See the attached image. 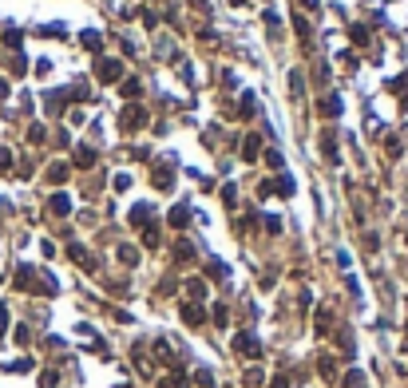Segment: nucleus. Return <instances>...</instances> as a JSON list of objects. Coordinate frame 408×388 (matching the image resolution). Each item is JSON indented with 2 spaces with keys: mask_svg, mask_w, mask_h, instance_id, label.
Here are the masks:
<instances>
[{
  "mask_svg": "<svg viewBox=\"0 0 408 388\" xmlns=\"http://www.w3.org/2000/svg\"><path fill=\"white\" fill-rule=\"evenodd\" d=\"M234 349H238V353H242V357H262V344L254 341V337H250V333H242V337H238V341H234Z\"/></svg>",
  "mask_w": 408,
  "mask_h": 388,
  "instance_id": "obj_1",
  "label": "nucleus"
},
{
  "mask_svg": "<svg viewBox=\"0 0 408 388\" xmlns=\"http://www.w3.org/2000/svg\"><path fill=\"white\" fill-rule=\"evenodd\" d=\"M119 60H99V79H107V83H115L119 79Z\"/></svg>",
  "mask_w": 408,
  "mask_h": 388,
  "instance_id": "obj_2",
  "label": "nucleus"
},
{
  "mask_svg": "<svg viewBox=\"0 0 408 388\" xmlns=\"http://www.w3.org/2000/svg\"><path fill=\"white\" fill-rule=\"evenodd\" d=\"M202 305H195V301H186V305H182V321H186V325H202Z\"/></svg>",
  "mask_w": 408,
  "mask_h": 388,
  "instance_id": "obj_3",
  "label": "nucleus"
},
{
  "mask_svg": "<svg viewBox=\"0 0 408 388\" xmlns=\"http://www.w3.org/2000/svg\"><path fill=\"white\" fill-rule=\"evenodd\" d=\"M341 111V95H325L321 99V115H337Z\"/></svg>",
  "mask_w": 408,
  "mask_h": 388,
  "instance_id": "obj_4",
  "label": "nucleus"
},
{
  "mask_svg": "<svg viewBox=\"0 0 408 388\" xmlns=\"http://www.w3.org/2000/svg\"><path fill=\"white\" fill-rule=\"evenodd\" d=\"M257 143H262L257 135H246V139H242V155H246V159H257Z\"/></svg>",
  "mask_w": 408,
  "mask_h": 388,
  "instance_id": "obj_5",
  "label": "nucleus"
},
{
  "mask_svg": "<svg viewBox=\"0 0 408 388\" xmlns=\"http://www.w3.org/2000/svg\"><path fill=\"white\" fill-rule=\"evenodd\" d=\"M72 202H68V194H52V214H68Z\"/></svg>",
  "mask_w": 408,
  "mask_h": 388,
  "instance_id": "obj_6",
  "label": "nucleus"
},
{
  "mask_svg": "<svg viewBox=\"0 0 408 388\" xmlns=\"http://www.w3.org/2000/svg\"><path fill=\"white\" fill-rule=\"evenodd\" d=\"M341 388H364V373H345V380H341Z\"/></svg>",
  "mask_w": 408,
  "mask_h": 388,
  "instance_id": "obj_7",
  "label": "nucleus"
},
{
  "mask_svg": "<svg viewBox=\"0 0 408 388\" xmlns=\"http://www.w3.org/2000/svg\"><path fill=\"white\" fill-rule=\"evenodd\" d=\"M143 123V111L139 107H127V115H123V127H139Z\"/></svg>",
  "mask_w": 408,
  "mask_h": 388,
  "instance_id": "obj_8",
  "label": "nucleus"
},
{
  "mask_svg": "<svg viewBox=\"0 0 408 388\" xmlns=\"http://www.w3.org/2000/svg\"><path fill=\"white\" fill-rule=\"evenodd\" d=\"M48 179H52V182H63V179H68V166H63V163H52V166H48Z\"/></svg>",
  "mask_w": 408,
  "mask_h": 388,
  "instance_id": "obj_9",
  "label": "nucleus"
},
{
  "mask_svg": "<svg viewBox=\"0 0 408 388\" xmlns=\"http://www.w3.org/2000/svg\"><path fill=\"white\" fill-rule=\"evenodd\" d=\"M147 218H151V210H147L143 202H139V206L131 210V222H135V226H147Z\"/></svg>",
  "mask_w": 408,
  "mask_h": 388,
  "instance_id": "obj_10",
  "label": "nucleus"
},
{
  "mask_svg": "<svg viewBox=\"0 0 408 388\" xmlns=\"http://www.w3.org/2000/svg\"><path fill=\"white\" fill-rule=\"evenodd\" d=\"M123 95H127V99L143 95V83H139V79H127V83H123Z\"/></svg>",
  "mask_w": 408,
  "mask_h": 388,
  "instance_id": "obj_11",
  "label": "nucleus"
},
{
  "mask_svg": "<svg viewBox=\"0 0 408 388\" xmlns=\"http://www.w3.org/2000/svg\"><path fill=\"white\" fill-rule=\"evenodd\" d=\"M119 262H123V266H135V262H139V254L131 250V246H119Z\"/></svg>",
  "mask_w": 408,
  "mask_h": 388,
  "instance_id": "obj_12",
  "label": "nucleus"
},
{
  "mask_svg": "<svg viewBox=\"0 0 408 388\" xmlns=\"http://www.w3.org/2000/svg\"><path fill=\"white\" fill-rule=\"evenodd\" d=\"M186 293H190V297H202V293H206V285L195 277V282H186Z\"/></svg>",
  "mask_w": 408,
  "mask_h": 388,
  "instance_id": "obj_13",
  "label": "nucleus"
},
{
  "mask_svg": "<svg viewBox=\"0 0 408 388\" xmlns=\"http://www.w3.org/2000/svg\"><path fill=\"white\" fill-rule=\"evenodd\" d=\"M195 380H198L202 388H210V384H214V373H210V369H198V376H195Z\"/></svg>",
  "mask_w": 408,
  "mask_h": 388,
  "instance_id": "obj_14",
  "label": "nucleus"
},
{
  "mask_svg": "<svg viewBox=\"0 0 408 388\" xmlns=\"http://www.w3.org/2000/svg\"><path fill=\"white\" fill-rule=\"evenodd\" d=\"M76 159H79V166H91V163H95V150H88V147H83V150L76 155Z\"/></svg>",
  "mask_w": 408,
  "mask_h": 388,
  "instance_id": "obj_15",
  "label": "nucleus"
},
{
  "mask_svg": "<svg viewBox=\"0 0 408 388\" xmlns=\"http://www.w3.org/2000/svg\"><path fill=\"white\" fill-rule=\"evenodd\" d=\"M317 369H321V376H333V373H337V369H333V357H321Z\"/></svg>",
  "mask_w": 408,
  "mask_h": 388,
  "instance_id": "obj_16",
  "label": "nucleus"
},
{
  "mask_svg": "<svg viewBox=\"0 0 408 388\" xmlns=\"http://www.w3.org/2000/svg\"><path fill=\"white\" fill-rule=\"evenodd\" d=\"M262 384V373H257V369H250V373H246V388H257Z\"/></svg>",
  "mask_w": 408,
  "mask_h": 388,
  "instance_id": "obj_17",
  "label": "nucleus"
},
{
  "mask_svg": "<svg viewBox=\"0 0 408 388\" xmlns=\"http://www.w3.org/2000/svg\"><path fill=\"white\" fill-rule=\"evenodd\" d=\"M182 222H186V210H182V206L170 210V226H182Z\"/></svg>",
  "mask_w": 408,
  "mask_h": 388,
  "instance_id": "obj_18",
  "label": "nucleus"
},
{
  "mask_svg": "<svg viewBox=\"0 0 408 388\" xmlns=\"http://www.w3.org/2000/svg\"><path fill=\"white\" fill-rule=\"evenodd\" d=\"M83 44H88L91 52H95V48H99V36H95V32H83Z\"/></svg>",
  "mask_w": 408,
  "mask_h": 388,
  "instance_id": "obj_19",
  "label": "nucleus"
},
{
  "mask_svg": "<svg viewBox=\"0 0 408 388\" xmlns=\"http://www.w3.org/2000/svg\"><path fill=\"white\" fill-rule=\"evenodd\" d=\"M234 198H238V190H234V186H226V190H222V202H226V206H234Z\"/></svg>",
  "mask_w": 408,
  "mask_h": 388,
  "instance_id": "obj_20",
  "label": "nucleus"
},
{
  "mask_svg": "<svg viewBox=\"0 0 408 388\" xmlns=\"http://www.w3.org/2000/svg\"><path fill=\"white\" fill-rule=\"evenodd\" d=\"M8 166H12V155H8V150L0 147V170H8Z\"/></svg>",
  "mask_w": 408,
  "mask_h": 388,
  "instance_id": "obj_21",
  "label": "nucleus"
},
{
  "mask_svg": "<svg viewBox=\"0 0 408 388\" xmlns=\"http://www.w3.org/2000/svg\"><path fill=\"white\" fill-rule=\"evenodd\" d=\"M270 388H289V380H286V376H273V380H270Z\"/></svg>",
  "mask_w": 408,
  "mask_h": 388,
  "instance_id": "obj_22",
  "label": "nucleus"
},
{
  "mask_svg": "<svg viewBox=\"0 0 408 388\" xmlns=\"http://www.w3.org/2000/svg\"><path fill=\"white\" fill-rule=\"evenodd\" d=\"M4 325H8V309L0 305V333H4Z\"/></svg>",
  "mask_w": 408,
  "mask_h": 388,
  "instance_id": "obj_23",
  "label": "nucleus"
},
{
  "mask_svg": "<svg viewBox=\"0 0 408 388\" xmlns=\"http://www.w3.org/2000/svg\"><path fill=\"white\" fill-rule=\"evenodd\" d=\"M4 95H8V83H4V79H0V99H4Z\"/></svg>",
  "mask_w": 408,
  "mask_h": 388,
  "instance_id": "obj_24",
  "label": "nucleus"
},
{
  "mask_svg": "<svg viewBox=\"0 0 408 388\" xmlns=\"http://www.w3.org/2000/svg\"><path fill=\"white\" fill-rule=\"evenodd\" d=\"M404 107H408V95H404Z\"/></svg>",
  "mask_w": 408,
  "mask_h": 388,
  "instance_id": "obj_25",
  "label": "nucleus"
}]
</instances>
